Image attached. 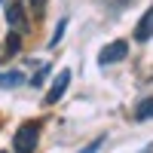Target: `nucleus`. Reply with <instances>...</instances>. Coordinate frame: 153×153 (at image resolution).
Instances as JSON below:
<instances>
[{
	"label": "nucleus",
	"instance_id": "obj_4",
	"mask_svg": "<svg viewBox=\"0 0 153 153\" xmlns=\"http://www.w3.org/2000/svg\"><path fill=\"white\" fill-rule=\"evenodd\" d=\"M150 37H153V6L141 16V22L135 25V40H138V43H147Z\"/></svg>",
	"mask_w": 153,
	"mask_h": 153
},
{
	"label": "nucleus",
	"instance_id": "obj_8",
	"mask_svg": "<svg viewBox=\"0 0 153 153\" xmlns=\"http://www.w3.org/2000/svg\"><path fill=\"white\" fill-rule=\"evenodd\" d=\"M65 28H68V19H61V22H58V28H55V34H52V40H49V46H58V43H61Z\"/></svg>",
	"mask_w": 153,
	"mask_h": 153
},
{
	"label": "nucleus",
	"instance_id": "obj_14",
	"mask_svg": "<svg viewBox=\"0 0 153 153\" xmlns=\"http://www.w3.org/2000/svg\"><path fill=\"white\" fill-rule=\"evenodd\" d=\"M0 3H3V0H0Z\"/></svg>",
	"mask_w": 153,
	"mask_h": 153
},
{
	"label": "nucleus",
	"instance_id": "obj_10",
	"mask_svg": "<svg viewBox=\"0 0 153 153\" xmlns=\"http://www.w3.org/2000/svg\"><path fill=\"white\" fill-rule=\"evenodd\" d=\"M6 49H9V52H19V34H9V40H6Z\"/></svg>",
	"mask_w": 153,
	"mask_h": 153
},
{
	"label": "nucleus",
	"instance_id": "obj_13",
	"mask_svg": "<svg viewBox=\"0 0 153 153\" xmlns=\"http://www.w3.org/2000/svg\"><path fill=\"white\" fill-rule=\"evenodd\" d=\"M141 153H153V147H147V150H141Z\"/></svg>",
	"mask_w": 153,
	"mask_h": 153
},
{
	"label": "nucleus",
	"instance_id": "obj_1",
	"mask_svg": "<svg viewBox=\"0 0 153 153\" xmlns=\"http://www.w3.org/2000/svg\"><path fill=\"white\" fill-rule=\"evenodd\" d=\"M37 141H40V123H22L16 138H12V147H16V153H34Z\"/></svg>",
	"mask_w": 153,
	"mask_h": 153
},
{
	"label": "nucleus",
	"instance_id": "obj_9",
	"mask_svg": "<svg viewBox=\"0 0 153 153\" xmlns=\"http://www.w3.org/2000/svg\"><path fill=\"white\" fill-rule=\"evenodd\" d=\"M101 144H104V138H95V141H92V144H86L80 153H98V150H101Z\"/></svg>",
	"mask_w": 153,
	"mask_h": 153
},
{
	"label": "nucleus",
	"instance_id": "obj_7",
	"mask_svg": "<svg viewBox=\"0 0 153 153\" xmlns=\"http://www.w3.org/2000/svg\"><path fill=\"white\" fill-rule=\"evenodd\" d=\"M135 120H141V123L144 120H153V98H144L141 104L135 107Z\"/></svg>",
	"mask_w": 153,
	"mask_h": 153
},
{
	"label": "nucleus",
	"instance_id": "obj_3",
	"mask_svg": "<svg viewBox=\"0 0 153 153\" xmlns=\"http://www.w3.org/2000/svg\"><path fill=\"white\" fill-rule=\"evenodd\" d=\"M68 86H71V71L65 68V71H58V76L52 80V89L46 92V104H55V101L68 92Z\"/></svg>",
	"mask_w": 153,
	"mask_h": 153
},
{
	"label": "nucleus",
	"instance_id": "obj_11",
	"mask_svg": "<svg viewBox=\"0 0 153 153\" xmlns=\"http://www.w3.org/2000/svg\"><path fill=\"white\" fill-rule=\"evenodd\" d=\"M46 74H49V68L43 65V68H40V74H37V76H34V86H40V83H43V76H46Z\"/></svg>",
	"mask_w": 153,
	"mask_h": 153
},
{
	"label": "nucleus",
	"instance_id": "obj_2",
	"mask_svg": "<svg viewBox=\"0 0 153 153\" xmlns=\"http://www.w3.org/2000/svg\"><path fill=\"white\" fill-rule=\"evenodd\" d=\"M126 55H129V43H126V40H113V43H107V46L98 52V65H101V68L117 65V61H123Z\"/></svg>",
	"mask_w": 153,
	"mask_h": 153
},
{
	"label": "nucleus",
	"instance_id": "obj_6",
	"mask_svg": "<svg viewBox=\"0 0 153 153\" xmlns=\"http://www.w3.org/2000/svg\"><path fill=\"white\" fill-rule=\"evenodd\" d=\"M25 83V74L22 71H6V74H0V89H16Z\"/></svg>",
	"mask_w": 153,
	"mask_h": 153
},
{
	"label": "nucleus",
	"instance_id": "obj_12",
	"mask_svg": "<svg viewBox=\"0 0 153 153\" xmlns=\"http://www.w3.org/2000/svg\"><path fill=\"white\" fill-rule=\"evenodd\" d=\"M31 6H34V9H37V12H40V9H43V6H46V0H31Z\"/></svg>",
	"mask_w": 153,
	"mask_h": 153
},
{
	"label": "nucleus",
	"instance_id": "obj_5",
	"mask_svg": "<svg viewBox=\"0 0 153 153\" xmlns=\"http://www.w3.org/2000/svg\"><path fill=\"white\" fill-rule=\"evenodd\" d=\"M6 22L12 25V28H28V25H25V12H22V3H19V0L6 6Z\"/></svg>",
	"mask_w": 153,
	"mask_h": 153
}]
</instances>
